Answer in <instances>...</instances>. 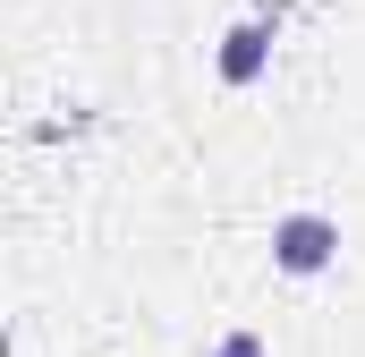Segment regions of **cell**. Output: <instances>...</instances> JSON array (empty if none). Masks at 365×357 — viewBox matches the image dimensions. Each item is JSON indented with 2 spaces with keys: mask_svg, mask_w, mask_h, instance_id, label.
Returning <instances> with one entry per match:
<instances>
[{
  "mask_svg": "<svg viewBox=\"0 0 365 357\" xmlns=\"http://www.w3.org/2000/svg\"><path fill=\"white\" fill-rule=\"evenodd\" d=\"M272 26H280V9H255L247 26L221 34V86H255V77H264V60H272Z\"/></svg>",
  "mask_w": 365,
  "mask_h": 357,
  "instance_id": "2",
  "label": "cell"
},
{
  "mask_svg": "<svg viewBox=\"0 0 365 357\" xmlns=\"http://www.w3.org/2000/svg\"><path fill=\"white\" fill-rule=\"evenodd\" d=\"M331 256H340V221H323V213H280L272 221V264L280 272L306 281V272H323Z\"/></svg>",
  "mask_w": 365,
  "mask_h": 357,
  "instance_id": "1",
  "label": "cell"
},
{
  "mask_svg": "<svg viewBox=\"0 0 365 357\" xmlns=\"http://www.w3.org/2000/svg\"><path fill=\"white\" fill-rule=\"evenodd\" d=\"M212 357H264V341H255V332H230V341H221Z\"/></svg>",
  "mask_w": 365,
  "mask_h": 357,
  "instance_id": "3",
  "label": "cell"
}]
</instances>
